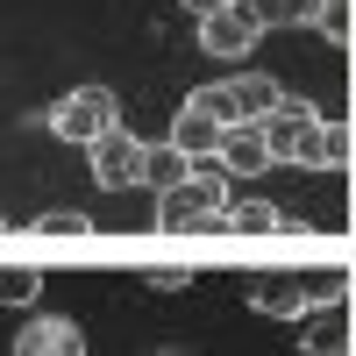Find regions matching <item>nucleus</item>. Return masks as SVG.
<instances>
[{
    "label": "nucleus",
    "instance_id": "1",
    "mask_svg": "<svg viewBox=\"0 0 356 356\" xmlns=\"http://www.w3.org/2000/svg\"><path fill=\"white\" fill-rule=\"evenodd\" d=\"M157 228H171V235H186V228L228 235V186H221V164L214 157H200L193 178H178V186L157 193Z\"/></svg>",
    "mask_w": 356,
    "mask_h": 356
},
{
    "label": "nucleus",
    "instance_id": "2",
    "mask_svg": "<svg viewBox=\"0 0 356 356\" xmlns=\"http://www.w3.org/2000/svg\"><path fill=\"white\" fill-rule=\"evenodd\" d=\"M264 143H271V164H300V171H321V136H328V114L314 100H278L271 122H257Z\"/></svg>",
    "mask_w": 356,
    "mask_h": 356
},
{
    "label": "nucleus",
    "instance_id": "3",
    "mask_svg": "<svg viewBox=\"0 0 356 356\" xmlns=\"http://www.w3.org/2000/svg\"><path fill=\"white\" fill-rule=\"evenodd\" d=\"M50 129L65 143H79V150H93L107 129H122V100H114L107 86H79V93H65L50 107Z\"/></svg>",
    "mask_w": 356,
    "mask_h": 356
},
{
    "label": "nucleus",
    "instance_id": "4",
    "mask_svg": "<svg viewBox=\"0 0 356 356\" xmlns=\"http://www.w3.org/2000/svg\"><path fill=\"white\" fill-rule=\"evenodd\" d=\"M93 186L100 193H129V186H143V164H150V143H136L129 129H107L93 150Z\"/></svg>",
    "mask_w": 356,
    "mask_h": 356
},
{
    "label": "nucleus",
    "instance_id": "5",
    "mask_svg": "<svg viewBox=\"0 0 356 356\" xmlns=\"http://www.w3.org/2000/svg\"><path fill=\"white\" fill-rule=\"evenodd\" d=\"M257 36H264V22H257L250 0H228L221 15H207V22H200V50H207V57H250Z\"/></svg>",
    "mask_w": 356,
    "mask_h": 356
},
{
    "label": "nucleus",
    "instance_id": "6",
    "mask_svg": "<svg viewBox=\"0 0 356 356\" xmlns=\"http://www.w3.org/2000/svg\"><path fill=\"white\" fill-rule=\"evenodd\" d=\"M250 307H257L264 321H307V314H314L307 271H264V278H250Z\"/></svg>",
    "mask_w": 356,
    "mask_h": 356
},
{
    "label": "nucleus",
    "instance_id": "7",
    "mask_svg": "<svg viewBox=\"0 0 356 356\" xmlns=\"http://www.w3.org/2000/svg\"><path fill=\"white\" fill-rule=\"evenodd\" d=\"M8 356H86V328H79V321L43 314V321H29V328L15 335V349H8Z\"/></svg>",
    "mask_w": 356,
    "mask_h": 356
},
{
    "label": "nucleus",
    "instance_id": "8",
    "mask_svg": "<svg viewBox=\"0 0 356 356\" xmlns=\"http://www.w3.org/2000/svg\"><path fill=\"white\" fill-rule=\"evenodd\" d=\"M214 164H221V171H243V178H250V171H271V143H264V129H257V122H235V129L221 136Z\"/></svg>",
    "mask_w": 356,
    "mask_h": 356
},
{
    "label": "nucleus",
    "instance_id": "9",
    "mask_svg": "<svg viewBox=\"0 0 356 356\" xmlns=\"http://www.w3.org/2000/svg\"><path fill=\"white\" fill-rule=\"evenodd\" d=\"M221 136H228V129L214 122V114H200V107H186V114L171 122V143H178L193 164H200V157H214V150H221Z\"/></svg>",
    "mask_w": 356,
    "mask_h": 356
},
{
    "label": "nucleus",
    "instance_id": "10",
    "mask_svg": "<svg viewBox=\"0 0 356 356\" xmlns=\"http://www.w3.org/2000/svg\"><path fill=\"white\" fill-rule=\"evenodd\" d=\"M235 86V107H243V122H271L278 100H285V86L278 79H264V72H243V79H228Z\"/></svg>",
    "mask_w": 356,
    "mask_h": 356
},
{
    "label": "nucleus",
    "instance_id": "11",
    "mask_svg": "<svg viewBox=\"0 0 356 356\" xmlns=\"http://www.w3.org/2000/svg\"><path fill=\"white\" fill-rule=\"evenodd\" d=\"M278 228H285V214L271 200H235L228 207V235H278Z\"/></svg>",
    "mask_w": 356,
    "mask_h": 356
},
{
    "label": "nucleus",
    "instance_id": "12",
    "mask_svg": "<svg viewBox=\"0 0 356 356\" xmlns=\"http://www.w3.org/2000/svg\"><path fill=\"white\" fill-rule=\"evenodd\" d=\"M356 342H349V321H342V307H321V321H314V335H307V356H349Z\"/></svg>",
    "mask_w": 356,
    "mask_h": 356
},
{
    "label": "nucleus",
    "instance_id": "13",
    "mask_svg": "<svg viewBox=\"0 0 356 356\" xmlns=\"http://www.w3.org/2000/svg\"><path fill=\"white\" fill-rule=\"evenodd\" d=\"M250 8H257V22H264V29H314L321 0H250Z\"/></svg>",
    "mask_w": 356,
    "mask_h": 356
},
{
    "label": "nucleus",
    "instance_id": "14",
    "mask_svg": "<svg viewBox=\"0 0 356 356\" xmlns=\"http://www.w3.org/2000/svg\"><path fill=\"white\" fill-rule=\"evenodd\" d=\"M178 178H193V157L186 150H178V143H157V150H150V164H143V186H178Z\"/></svg>",
    "mask_w": 356,
    "mask_h": 356
},
{
    "label": "nucleus",
    "instance_id": "15",
    "mask_svg": "<svg viewBox=\"0 0 356 356\" xmlns=\"http://www.w3.org/2000/svg\"><path fill=\"white\" fill-rule=\"evenodd\" d=\"M186 107L214 114L221 129H235V122H243V107H235V86H228V79H221V86H200V93H186Z\"/></svg>",
    "mask_w": 356,
    "mask_h": 356
},
{
    "label": "nucleus",
    "instance_id": "16",
    "mask_svg": "<svg viewBox=\"0 0 356 356\" xmlns=\"http://www.w3.org/2000/svg\"><path fill=\"white\" fill-rule=\"evenodd\" d=\"M36 292H43V271H29V264L0 271V307H36Z\"/></svg>",
    "mask_w": 356,
    "mask_h": 356
},
{
    "label": "nucleus",
    "instance_id": "17",
    "mask_svg": "<svg viewBox=\"0 0 356 356\" xmlns=\"http://www.w3.org/2000/svg\"><path fill=\"white\" fill-rule=\"evenodd\" d=\"M314 29H321V36H328L335 50H349V36H356V15H349V0H321Z\"/></svg>",
    "mask_w": 356,
    "mask_h": 356
},
{
    "label": "nucleus",
    "instance_id": "18",
    "mask_svg": "<svg viewBox=\"0 0 356 356\" xmlns=\"http://www.w3.org/2000/svg\"><path fill=\"white\" fill-rule=\"evenodd\" d=\"M36 235H65V243H79V235H93V221H86L79 207H43V214H36Z\"/></svg>",
    "mask_w": 356,
    "mask_h": 356
},
{
    "label": "nucleus",
    "instance_id": "19",
    "mask_svg": "<svg viewBox=\"0 0 356 356\" xmlns=\"http://www.w3.org/2000/svg\"><path fill=\"white\" fill-rule=\"evenodd\" d=\"M356 157V129H342V122H328V136H321V171H342Z\"/></svg>",
    "mask_w": 356,
    "mask_h": 356
},
{
    "label": "nucleus",
    "instance_id": "20",
    "mask_svg": "<svg viewBox=\"0 0 356 356\" xmlns=\"http://www.w3.org/2000/svg\"><path fill=\"white\" fill-rule=\"evenodd\" d=\"M143 285H150V292H186L193 271H171V264H157V271H143Z\"/></svg>",
    "mask_w": 356,
    "mask_h": 356
},
{
    "label": "nucleus",
    "instance_id": "21",
    "mask_svg": "<svg viewBox=\"0 0 356 356\" xmlns=\"http://www.w3.org/2000/svg\"><path fill=\"white\" fill-rule=\"evenodd\" d=\"M221 8H228V0H186V15H193V22H207V15H221Z\"/></svg>",
    "mask_w": 356,
    "mask_h": 356
},
{
    "label": "nucleus",
    "instance_id": "22",
    "mask_svg": "<svg viewBox=\"0 0 356 356\" xmlns=\"http://www.w3.org/2000/svg\"><path fill=\"white\" fill-rule=\"evenodd\" d=\"M157 356H193V349H157Z\"/></svg>",
    "mask_w": 356,
    "mask_h": 356
},
{
    "label": "nucleus",
    "instance_id": "23",
    "mask_svg": "<svg viewBox=\"0 0 356 356\" xmlns=\"http://www.w3.org/2000/svg\"><path fill=\"white\" fill-rule=\"evenodd\" d=\"M0 228H8V221H0Z\"/></svg>",
    "mask_w": 356,
    "mask_h": 356
}]
</instances>
